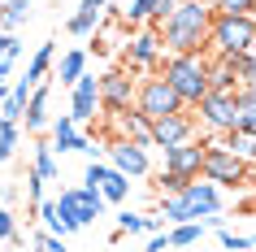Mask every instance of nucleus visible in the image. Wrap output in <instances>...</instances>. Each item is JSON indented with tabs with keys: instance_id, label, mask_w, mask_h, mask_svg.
Listing matches in <instances>:
<instances>
[{
	"instance_id": "nucleus-1",
	"label": "nucleus",
	"mask_w": 256,
	"mask_h": 252,
	"mask_svg": "<svg viewBox=\"0 0 256 252\" xmlns=\"http://www.w3.org/2000/svg\"><path fill=\"white\" fill-rule=\"evenodd\" d=\"M208 27H213V5L200 0H178V9L161 22V48L174 53H204L208 48Z\"/></svg>"
},
{
	"instance_id": "nucleus-2",
	"label": "nucleus",
	"mask_w": 256,
	"mask_h": 252,
	"mask_svg": "<svg viewBox=\"0 0 256 252\" xmlns=\"http://www.w3.org/2000/svg\"><path fill=\"white\" fill-rule=\"evenodd\" d=\"M156 74L178 92L182 109H196L208 96V53H174V57L165 53Z\"/></svg>"
},
{
	"instance_id": "nucleus-3",
	"label": "nucleus",
	"mask_w": 256,
	"mask_h": 252,
	"mask_svg": "<svg viewBox=\"0 0 256 252\" xmlns=\"http://www.w3.org/2000/svg\"><path fill=\"white\" fill-rule=\"evenodd\" d=\"M208 57H248L256 53V18L252 14H213L208 27Z\"/></svg>"
},
{
	"instance_id": "nucleus-4",
	"label": "nucleus",
	"mask_w": 256,
	"mask_h": 252,
	"mask_svg": "<svg viewBox=\"0 0 256 252\" xmlns=\"http://www.w3.org/2000/svg\"><path fill=\"white\" fill-rule=\"evenodd\" d=\"M200 178H208V183H217V187H230V191H239V187L252 183V165H243V161L234 157L222 139H208V148H204V165H200Z\"/></svg>"
},
{
	"instance_id": "nucleus-5",
	"label": "nucleus",
	"mask_w": 256,
	"mask_h": 252,
	"mask_svg": "<svg viewBox=\"0 0 256 252\" xmlns=\"http://www.w3.org/2000/svg\"><path fill=\"white\" fill-rule=\"evenodd\" d=\"M191 113H196V131H200V139H222L226 131L239 126V122H234V92H208Z\"/></svg>"
},
{
	"instance_id": "nucleus-6",
	"label": "nucleus",
	"mask_w": 256,
	"mask_h": 252,
	"mask_svg": "<svg viewBox=\"0 0 256 252\" xmlns=\"http://www.w3.org/2000/svg\"><path fill=\"white\" fill-rule=\"evenodd\" d=\"M135 109L148 122H156V118H170V113H182V100H178V92L161 74H144L135 83Z\"/></svg>"
},
{
	"instance_id": "nucleus-7",
	"label": "nucleus",
	"mask_w": 256,
	"mask_h": 252,
	"mask_svg": "<svg viewBox=\"0 0 256 252\" xmlns=\"http://www.w3.org/2000/svg\"><path fill=\"white\" fill-rule=\"evenodd\" d=\"M161 31L156 27H135L130 31V40H126V53H122V61H126V74H156L161 70Z\"/></svg>"
},
{
	"instance_id": "nucleus-8",
	"label": "nucleus",
	"mask_w": 256,
	"mask_h": 252,
	"mask_svg": "<svg viewBox=\"0 0 256 252\" xmlns=\"http://www.w3.org/2000/svg\"><path fill=\"white\" fill-rule=\"evenodd\" d=\"M135 83L126 70H108V74H100V113H108V118H118V113H126V109H135Z\"/></svg>"
},
{
	"instance_id": "nucleus-9",
	"label": "nucleus",
	"mask_w": 256,
	"mask_h": 252,
	"mask_svg": "<svg viewBox=\"0 0 256 252\" xmlns=\"http://www.w3.org/2000/svg\"><path fill=\"white\" fill-rule=\"evenodd\" d=\"M108 165L118 174H126V178H148L152 174V157L144 144H126V139H108Z\"/></svg>"
},
{
	"instance_id": "nucleus-10",
	"label": "nucleus",
	"mask_w": 256,
	"mask_h": 252,
	"mask_svg": "<svg viewBox=\"0 0 256 252\" xmlns=\"http://www.w3.org/2000/svg\"><path fill=\"white\" fill-rule=\"evenodd\" d=\"M196 113H191V109H182V113H170V118H156L152 122V139L148 144L152 148H174V144H187V139H196Z\"/></svg>"
},
{
	"instance_id": "nucleus-11",
	"label": "nucleus",
	"mask_w": 256,
	"mask_h": 252,
	"mask_svg": "<svg viewBox=\"0 0 256 252\" xmlns=\"http://www.w3.org/2000/svg\"><path fill=\"white\" fill-rule=\"evenodd\" d=\"M204 148H208V139H187V144H174L165 148V174H178V178H200V165H204Z\"/></svg>"
},
{
	"instance_id": "nucleus-12",
	"label": "nucleus",
	"mask_w": 256,
	"mask_h": 252,
	"mask_svg": "<svg viewBox=\"0 0 256 252\" xmlns=\"http://www.w3.org/2000/svg\"><path fill=\"white\" fill-rule=\"evenodd\" d=\"M182 204H187L191 222H204V217H213V213H222V191H217V183H208V178H191L187 191H182Z\"/></svg>"
},
{
	"instance_id": "nucleus-13",
	"label": "nucleus",
	"mask_w": 256,
	"mask_h": 252,
	"mask_svg": "<svg viewBox=\"0 0 256 252\" xmlns=\"http://www.w3.org/2000/svg\"><path fill=\"white\" fill-rule=\"evenodd\" d=\"M70 118L78 122H96V113H100V79H96V74H82L78 83H74V87H70Z\"/></svg>"
},
{
	"instance_id": "nucleus-14",
	"label": "nucleus",
	"mask_w": 256,
	"mask_h": 252,
	"mask_svg": "<svg viewBox=\"0 0 256 252\" xmlns=\"http://www.w3.org/2000/svg\"><path fill=\"white\" fill-rule=\"evenodd\" d=\"M52 152H56V157H66V152H87V157H96L100 148H96L92 139L78 131V122L66 113V118H56V122H52Z\"/></svg>"
},
{
	"instance_id": "nucleus-15",
	"label": "nucleus",
	"mask_w": 256,
	"mask_h": 252,
	"mask_svg": "<svg viewBox=\"0 0 256 252\" xmlns=\"http://www.w3.org/2000/svg\"><path fill=\"white\" fill-rule=\"evenodd\" d=\"M178 9V0H130V9L122 14V22L126 27H156L161 31V22Z\"/></svg>"
},
{
	"instance_id": "nucleus-16",
	"label": "nucleus",
	"mask_w": 256,
	"mask_h": 252,
	"mask_svg": "<svg viewBox=\"0 0 256 252\" xmlns=\"http://www.w3.org/2000/svg\"><path fill=\"white\" fill-rule=\"evenodd\" d=\"M113 139H126V144H144V148H152L148 139H152V122L139 113V109H126V113H118L113 118Z\"/></svg>"
},
{
	"instance_id": "nucleus-17",
	"label": "nucleus",
	"mask_w": 256,
	"mask_h": 252,
	"mask_svg": "<svg viewBox=\"0 0 256 252\" xmlns=\"http://www.w3.org/2000/svg\"><path fill=\"white\" fill-rule=\"evenodd\" d=\"M222 144H226L230 152L243 161V165H256V131H248V126H234V131L222 135Z\"/></svg>"
},
{
	"instance_id": "nucleus-18",
	"label": "nucleus",
	"mask_w": 256,
	"mask_h": 252,
	"mask_svg": "<svg viewBox=\"0 0 256 252\" xmlns=\"http://www.w3.org/2000/svg\"><path fill=\"white\" fill-rule=\"evenodd\" d=\"M22 118H26V131H30V135H40L44 126H48V87H44V83L30 92L26 109H22Z\"/></svg>"
},
{
	"instance_id": "nucleus-19",
	"label": "nucleus",
	"mask_w": 256,
	"mask_h": 252,
	"mask_svg": "<svg viewBox=\"0 0 256 252\" xmlns=\"http://www.w3.org/2000/svg\"><path fill=\"white\" fill-rule=\"evenodd\" d=\"M74 204H78V230L92 226L96 217L104 213V196H100L96 187H74Z\"/></svg>"
},
{
	"instance_id": "nucleus-20",
	"label": "nucleus",
	"mask_w": 256,
	"mask_h": 252,
	"mask_svg": "<svg viewBox=\"0 0 256 252\" xmlns=\"http://www.w3.org/2000/svg\"><path fill=\"white\" fill-rule=\"evenodd\" d=\"M30 152H35L30 170L40 174L44 183H52L56 174H61V165H56V152H52V144H48V139H35V144H30Z\"/></svg>"
},
{
	"instance_id": "nucleus-21",
	"label": "nucleus",
	"mask_w": 256,
	"mask_h": 252,
	"mask_svg": "<svg viewBox=\"0 0 256 252\" xmlns=\"http://www.w3.org/2000/svg\"><path fill=\"white\" fill-rule=\"evenodd\" d=\"M208 92H239V79L226 57H208Z\"/></svg>"
},
{
	"instance_id": "nucleus-22",
	"label": "nucleus",
	"mask_w": 256,
	"mask_h": 252,
	"mask_svg": "<svg viewBox=\"0 0 256 252\" xmlns=\"http://www.w3.org/2000/svg\"><path fill=\"white\" fill-rule=\"evenodd\" d=\"M52 53H56V44H52V40L35 48V57H30V66H26V74H22L30 87H40V83L48 79V70H52Z\"/></svg>"
},
{
	"instance_id": "nucleus-23",
	"label": "nucleus",
	"mask_w": 256,
	"mask_h": 252,
	"mask_svg": "<svg viewBox=\"0 0 256 252\" xmlns=\"http://www.w3.org/2000/svg\"><path fill=\"white\" fill-rule=\"evenodd\" d=\"M82 74H87V53H82V48H70V53H61V70H56V79L66 83V87H74Z\"/></svg>"
},
{
	"instance_id": "nucleus-24",
	"label": "nucleus",
	"mask_w": 256,
	"mask_h": 252,
	"mask_svg": "<svg viewBox=\"0 0 256 252\" xmlns=\"http://www.w3.org/2000/svg\"><path fill=\"white\" fill-rule=\"evenodd\" d=\"M100 196L113 200V204H122V200L130 196V178H126V174H118L113 165H104V178H100Z\"/></svg>"
},
{
	"instance_id": "nucleus-25",
	"label": "nucleus",
	"mask_w": 256,
	"mask_h": 252,
	"mask_svg": "<svg viewBox=\"0 0 256 252\" xmlns=\"http://www.w3.org/2000/svg\"><path fill=\"white\" fill-rule=\"evenodd\" d=\"M26 18H30V0H4V5H0V31H9V35H14Z\"/></svg>"
},
{
	"instance_id": "nucleus-26",
	"label": "nucleus",
	"mask_w": 256,
	"mask_h": 252,
	"mask_svg": "<svg viewBox=\"0 0 256 252\" xmlns=\"http://www.w3.org/2000/svg\"><path fill=\"white\" fill-rule=\"evenodd\" d=\"M204 230H208L204 222H182V226H174V230H165V235H170V248H191Z\"/></svg>"
},
{
	"instance_id": "nucleus-27",
	"label": "nucleus",
	"mask_w": 256,
	"mask_h": 252,
	"mask_svg": "<svg viewBox=\"0 0 256 252\" xmlns=\"http://www.w3.org/2000/svg\"><path fill=\"white\" fill-rule=\"evenodd\" d=\"M234 122L256 131V96L252 92H234Z\"/></svg>"
},
{
	"instance_id": "nucleus-28",
	"label": "nucleus",
	"mask_w": 256,
	"mask_h": 252,
	"mask_svg": "<svg viewBox=\"0 0 256 252\" xmlns=\"http://www.w3.org/2000/svg\"><path fill=\"white\" fill-rule=\"evenodd\" d=\"M144 230H148V217L144 213H130V209L118 213V235H144Z\"/></svg>"
},
{
	"instance_id": "nucleus-29",
	"label": "nucleus",
	"mask_w": 256,
	"mask_h": 252,
	"mask_svg": "<svg viewBox=\"0 0 256 252\" xmlns=\"http://www.w3.org/2000/svg\"><path fill=\"white\" fill-rule=\"evenodd\" d=\"M187 183L191 178H178V174H156V191H161V196H182V191H187Z\"/></svg>"
},
{
	"instance_id": "nucleus-30",
	"label": "nucleus",
	"mask_w": 256,
	"mask_h": 252,
	"mask_svg": "<svg viewBox=\"0 0 256 252\" xmlns=\"http://www.w3.org/2000/svg\"><path fill=\"white\" fill-rule=\"evenodd\" d=\"M217 235H222V248L226 252H252V235H234V230H226V226H222Z\"/></svg>"
},
{
	"instance_id": "nucleus-31",
	"label": "nucleus",
	"mask_w": 256,
	"mask_h": 252,
	"mask_svg": "<svg viewBox=\"0 0 256 252\" xmlns=\"http://www.w3.org/2000/svg\"><path fill=\"white\" fill-rule=\"evenodd\" d=\"M213 14H252L256 18V0H213Z\"/></svg>"
},
{
	"instance_id": "nucleus-32",
	"label": "nucleus",
	"mask_w": 256,
	"mask_h": 252,
	"mask_svg": "<svg viewBox=\"0 0 256 252\" xmlns=\"http://www.w3.org/2000/svg\"><path fill=\"white\" fill-rule=\"evenodd\" d=\"M96 27H100V18H96V14H82V9H78V14L70 18V35H92Z\"/></svg>"
},
{
	"instance_id": "nucleus-33",
	"label": "nucleus",
	"mask_w": 256,
	"mask_h": 252,
	"mask_svg": "<svg viewBox=\"0 0 256 252\" xmlns=\"http://www.w3.org/2000/svg\"><path fill=\"white\" fill-rule=\"evenodd\" d=\"M22 183H26V187H22V191H26L30 209H35V204H40V200H44V178H40V174H35V170H26V174H22Z\"/></svg>"
},
{
	"instance_id": "nucleus-34",
	"label": "nucleus",
	"mask_w": 256,
	"mask_h": 252,
	"mask_svg": "<svg viewBox=\"0 0 256 252\" xmlns=\"http://www.w3.org/2000/svg\"><path fill=\"white\" fill-rule=\"evenodd\" d=\"M18 239V217L14 209H0V243H14Z\"/></svg>"
},
{
	"instance_id": "nucleus-35",
	"label": "nucleus",
	"mask_w": 256,
	"mask_h": 252,
	"mask_svg": "<svg viewBox=\"0 0 256 252\" xmlns=\"http://www.w3.org/2000/svg\"><path fill=\"white\" fill-rule=\"evenodd\" d=\"M35 248L40 252H66V239L61 235H35Z\"/></svg>"
},
{
	"instance_id": "nucleus-36",
	"label": "nucleus",
	"mask_w": 256,
	"mask_h": 252,
	"mask_svg": "<svg viewBox=\"0 0 256 252\" xmlns=\"http://www.w3.org/2000/svg\"><path fill=\"white\" fill-rule=\"evenodd\" d=\"M18 53H22V44L9 35V31H0V57H9V61H18Z\"/></svg>"
},
{
	"instance_id": "nucleus-37",
	"label": "nucleus",
	"mask_w": 256,
	"mask_h": 252,
	"mask_svg": "<svg viewBox=\"0 0 256 252\" xmlns=\"http://www.w3.org/2000/svg\"><path fill=\"white\" fill-rule=\"evenodd\" d=\"M165 248H170V235H165V230H156V235L144 243V252H165Z\"/></svg>"
},
{
	"instance_id": "nucleus-38",
	"label": "nucleus",
	"mask_w": 256,
	"mask_h": 252,
	"mask_svg": "<svg viewBox=\"0 0 256 252\" xmlns=\"http://www.w3.org/2000/svg\"><path fill=\"white\" fill-rule=\"evenodd\" d=\"M14 148H18V144H14V139H0V165H4V161L14 157Z\"/></svg>"
},
{
	"instance_id": "nucleus-39",
	"label": "nucleus",
	"mask_w": 256,
	"mask_h": 252,
	"mask_svg": "<svg viewBox=\"0 0 256 252\" xmlns=\"http://www.w3.org/2000/svg\"><path fill=\"white\" fill-rule=\"evenodd\" d=\"M0 200H4V204H14V200H18V187L4 183V187H0Z\"/></svg>"
},
{
	"instance_id": "nucleus-40",
	"label": "nucleus",
	"mask_w": 256,
	"mask_h": 252,
	"mask_svg": "<svg viewBox=\"0 0 256 252\" xmlns=\"http://www.w3.org/2000/svg\"><path fill=\"white\" fill-rule=\"evenodd\" d=\"M9 74H14V61H9V57H0V83L9 79Z\"/></svg>"
},
{
	"instance_id": "nucleus-41",
	"label": "nucleus",
	"mask_w": 256,
	"mask_h": 252,
	"mask_svg": "<svg viewBox=\"0 0 256 252\" xmlns=\"http://www.w3.org/2000/svg\"><path fill=\"white\" fill-rule=\"evenodd\" d=\"M239 209H243V213H256V183H252V200H243Z\"/></svg>"
},
{
	"instance_id": "nucleus-42",
	"label": "nucleus",
	"mask_w": 256,
	"mask_h": 252,
	"mask_svg": "<svg viewBox=\"0 0 256 252\" xmlns=\"http://www.w3.org/2000/svg\"><path fill=\"white\" fill-rule=\"evenodd\" d=\"M4 100H9V87H4V83H0V105H4Z\"/></svg>"
},
{
	"instance_id": "nucleus-43",
	"label": "nucleus",
	"mask_w": 256,
	"mask_h": 252,
	"mask_svg": "<svg viewBox=\"0 0 256 252\" xmlns=\"http://www.w3.org/2000/svg\"><path fill=\"white\" fill-rule=\"evenodd\" d=\"M200 5H213V0H200Z\"/></svg>"
},
{
	"instance_id": "nucleus-44",
	"label": "nucleus",
	"mask_w": 256,
	"mask_h": 252,
	"mask_svg": "<svg viewBox=\"0 0 256 252\" xmlns=\"http://www.w3.org/2000/svg\"><path fill=\"white\" fill-rule=\"evenodd\" d=\"M0 5H4V0H0Z\"/></svg>"
}]
</instances>
